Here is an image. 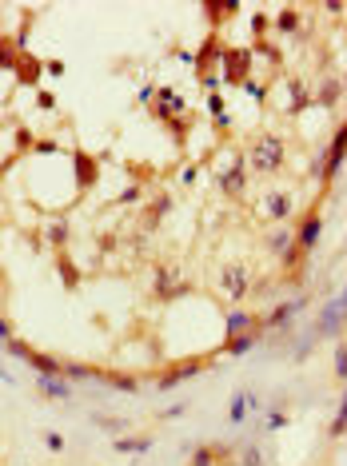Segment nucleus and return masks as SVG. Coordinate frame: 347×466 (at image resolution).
Listing matches in <instances>:
<instances>
[{
  "label": "nucleus",
  "instance_id": "50",
  "mask_svg": "<svg viewBox=\"0 0 347 466\" xmlns=\"http://www.w3.org/2000/svg\"><path fill=\"white\" fill-rule=\"evenodd\" d=\"M343 84H347V80H343Z\"/></svg>",
  "mask_w": 347,
  "mask_h": 466
},
{
  "label": "nucleus",
  "instance_id": "1",
  "mask_svg": "<svg viewBox=\"0 0 347 466\" xmlns=\"http://www.w3.org/2000/svg\"><path fill=\"white\" fill-rule=\"evenodd\" d=\"M252 60L255 52L247 48V44H224V60H220V68H224V84H232V88H244L247 80H252Z\"/></svg>",
  "mask_w": 347,
  "mask_h": 466
},
{
  "label": "nucleus",
  "instance_id": "13",
  "mask_svg": "<svg viewBox=\"0 0 347 466\" xmlns=\"http://www.w3.org/2000/svg\"><path fill=\"white\" fill-rule=\"evenodd\" d=\"M204 16H208V24H212V28H220V24H228L232 16H240V4H235V0H208V4H204Z\"/></svg>",
  "mask_w": 347,
  "mask_h": 466
},
{
  "label": "nucleus",
  "instance_id": "26",
  "mask_svg": "<svg viewBox=\"0 0 347 466\" xmlns=\"http://www.w3.org/2000/svg\"><path fill=\"white\" fill-rule=\"evenodd\" d=\"M304 303H307V299H292V303H279L276 311L267 315V319H264V323H260V327H284L287 319H292V315H296V311H299V307H304Z\"/></svg>",
  "mask_w": 347,
  "mask_h": 466
},
{
  "label": "nucleus",
  "instance_id": "44",
  "mask_svg": "<svg viewBox=\"0 0 347 466\" xmlns=\"http://www.w3.org/2000/svg\"><path fill=\"white\" fill-rule=\"evenodd\" d=\"M44 443H48V450H64V438H60V435H52V430L44 435Z\"/></svg>",
  "mask_w": 347,
  "mask_h": 466
},
{
  "label": "nucleus",
  "instance_id": "31",
  "mask_svg": "<svg viewBox=\"0 0 347 466\" xmlns=\"http://www.w3.org/2000/svg\"><path fill=\"white\" fill-rule=\"evenodd\" d=\"M299 9H279V16H276V28L279 32H299Z\"/></svg>",
  "mask_w": 347,
  "mask_h": 466
},
{
  "label": "nucleus",
  "instance_id": "19",
  "mask_svg": "<svg viewBox=\"0 0 347 466\" xmlns=\"http://www.w3.org/2000/svg\"><path fill=\"white\" fill-rule=\"evenodd\" d=\"M224 327H228V339H232V335H247V331H264V327L255 323L247 311H228Z\"/></svg>",
  "mask_w": 347,
  "mask_h": 466
},
{
  "label": "nucleus",
  "instance_id": "43",
  "mask_svg": "<svg viewBox=\"0 0 347 466\" xmlns=\"http://www.w3.org/2000/svg\"><path fill=\"white\" fill-rule=\"evenodd\" d=\"M168 207H172V200H168V195H160V200H156V207H152V215L160 220V215H168Z\"/></svg>",
  "mask_w": 347,
  "mask_h": 466
},
{
  "label": "nucleus",
  "instance_id": "22",
  "mask_svg": "<svg viewBox=\"0 0 347 466\" xmlns=\"http://www.w3.org/2000/svg\"><path fill=\"white\" fill-rule=\"evenodd\" d=\"M255 343H260V331L232 335V339H224V355H247V351H252Z\"/></svg>",
  "mask_w": 347,
  "mask_h": 466
},
{
  "label": "nucleus",
  "instance_id": "20",
  "mask_svg": "<svg viewBox=\"0 0 347 466\" xmlns=\"http://www.w3.org/2000/svg\"><path fill=\"white\" fill-rule=\"evenodd\" d=\"M56 271H60V279H64V287H68V291H76V287H80V271H76V264H72L68 251H56Z\"/></svg>",
  "mask_w": 347,
  "mask_h": 466
},
{
  "label": "nucleus",
  "instance_id": "47",
  "mask_svg": "<svg viewBox=\"0 0 347 466\" xmlns=\"http://www.w3.org/2000/svg\"><path fill=\"white\" fill-rule=\"evenodd\" d=\"M0 379H4V383H16V379H12L9 371H4V367H0Z\"/></svg>",
  "mask_w": 347,
  "mask_h": 466
},
{
  "label": "nucleus",
  "instance_id": "37",
  "mask_svg": "<svg viewBox=\"0 0 347 466\" xmlns=\"http://www.w3.org/2000/svg\"><path fill=\"white\" fill-rule=\"evenodd\" d=\"M4 351H9V355H16V359H28L32 347H28V343H21V339H9V343H4Z\"/></svg>",
  "mask_w": 347,
  "mask_h": 466
},
{
  "label": "nucleus",
  "instance_id": "27",
  "mask_svg": "<svg viewBox=\"0 0 347 466\" xmlns=\"http://www.w3.org/2000/svg\"><path fill=\"white\" fill-rule=\"evenodd\" d=\"M36 386H41V395H48V399H72V386L64 383V379H36Z\"/></svg>",
  "mask_w": 347,
  "mask_h": 466
},
{
  "label": "nucleus",
  "instance_id": "24",
  "mask_svg": "<svg viewBox=\"0 0 347 466\" xmlns=\"http://www.w3.org/2000/svg\"><path fill=\"white\" fill-rule=\"evenodd\" d=\"M339 96H343V80H324V84H319L316 104H319V108H327V112H331V108L339 104Z\"/></svg>",
  "mask_w": 347,
  "mask_h": 466
},
{
  "label": "nucleus",
  "instance_id": "48",
  "mask_svg": "<svg viewBox=\"0 0 347 466\" xmlns=\"http://www.w3.org/2000/svg\"><path fill=\"white\" fill-rule=\"evenodd\" d=\"M12 163V160H9ZM9 163H0V180H4V172H9Z\"/></svg>",
  "mask_w": 347,
  "mask_h": 466
},
{
  "label": "nucleus",
  "instance_id": "40",
  "mask_svg": "<svg viewBox=\"0 0 347 466\" xmlns=\"http://www.w3.org/2000/svg\"><path fill=\"white\" fill-rule=\"evenodd\" d=\"M32 152H36V156H52V152H60V143H56V140H36Z\"/></svg>",
  "mask_w": 347,
  "mask_h": 466
},
{
  "label": "nucleus",
  "instance_id": "46",
  "mask_svg": "<svg viewBox=\"0 0 347 466\" xmlns=\"http://www.w3.org/2000/svg\"><path fill=\"white\" fill-rule=\"evenodd\" d=\"M9 339H12V327H9V323H4V319H0V347L9 343Z\"/></svg>",
  "mask_w": 347,
  "mask_h": 466
},
{
  "label": "nucleus",
  "instance_id": "16",
  "mask_svg": "<svg viewBox=\"0 0 347 466\" xmlns=\"http://www.w3.org/2000/svg\"><path fill=\"white\" fill-rule=\"evenodd\" d=\"M176 295H180V271L160 267L156 271V299H176Z\"/></svg>",
  "mask_w": 347,
  "mask_h": 466
},
{
  "label": "nucleus",
  "instance_id": "38",
  "mask_svg": "<svg viewBox=\"0 0 347 466\" xmlns=\"http://www.w3.org/2000/svg\"><path fill=\"white\" fill-rule=\"evenodd\" d=\"M16 148H21V152H32V148H36V140H32L28 128H16Z\"/></svg>",
  "mask_w": 347,
  "mask_h": 466
},
{
  "label": "nucleus",
  "instance_id": "25",
  "mask_svg": "<svg viewBox=\"0 0 347 466\" xmlns=\"http://www.w3.org/2000/svg\"><path fill=\"white\" fill-rule=\"evenodd\" d=\"M100 383H108V386H116V391H128V395H136L140 391V383H136L132 375H124V371H100Z\"/></svg>",
  "mask_w": 347,
  "mask_h": 466
},
{
  "label": "nucleus",
  "instance_id": "30",
  "mask_svg": "<svg viewBox=\"0 0 347 466\" xmlns=\"http://www.w3.org/2000/svg\"><path fill=\"white\" fill-rule=\"evenodd\" d=\"M44 239H48V247H56V251H64V244H68V223H52L48 232H44Z\"/></svg>",
  "mask_w": 347,
  "mask_h": 466
},
{
  "label": "nucleus",
  "instance_id": "4",
  "mask_svg": "<svg viewBox=\"0 0 347 466\" xmlns=\"http://www.w3.org/2000/svg\"><path fill=\"white\" fill-rule=\"evenodd\" d=\"M347 160V120L336 128V136H331V143H327V152H324V172H319V180L331 183L339 175V168H343Z\"/></svg>",
  "mask_w": 347,
  "mask_h": 466
},
{
  "label": "nucleus",
  "instance_id": "45",
  "mask_svg": "<svg viewBox=\"0 0 347 466\" xmlns=\"http://www.w3.org/2000/svg\"><path fill=\"white\" fill-rule=\"evenodd\" d=\"M267 426H272V430H279V426H287V415H284V411H276V415L267 418Z\"/></svg>",
  "mask_w": 347,
  "mask_h": 466
},
{
  "label": "nucleus",
  "instance_id": "7",
  "mask_svg": "<svg viewBox=\"0 0 347 466\" xmlns=\"http://www.w3.org/2000/svg\"><path fill=\"white\" fill-rule=\"evenodd\" d=\"M343 323H347V307L339 303V299H331V303L319 311V319H316V335L319 339H339Z\"/></svg>",
  "mask_w": 347,
  "mask_h": 466
},
{
  "label": "nucleus",
  "instance_id": "23",
  "mask_svg": "<svg viewBox=\"0 0 347 466\" xmlns=\"http://www.w3.org/2000/svg\"><path fill=\"white\" fill-rule=\"evenodd\" d=\"M232 455V446H200L192 455V466H220V458Z\"/></svg>",
  "mask_w": 347,
  "mask_h": 466
},
{
  "label": "nucleus",
  "instance_id": "29",
  "mask_svg": "<svg viewBox=\"0 0 347 466\" xmlns=\"http://www.w3.org/2000/svg\"><path fill=\"white\" fill-rule=\"evenodd\" d=\"M116 450H124V455H144V450H152V438H116Z\"/></svg>",
  "mask_w": 347,
  "mask_h": 466
},
{
  "label": "nucleus",
  "instance_id": "12",
  "mask_svg": "<svg viewBox=\"0 0 347 466\" xmlns=\"http://www.w3.org/2000/svg\"><path fill=\"white\" fill-rule=\"evenodd\" d=\"M21 56H24V44L16 36H9V32H0V72H16Z\"/></svg>",
  "mask_w": 347,
  "mask_h": 466
},
{
  "label": "nucleus",
  "instance_id": "2",
  "mask_svg": "<svg viewBox=\"0 0 347 466\" xmlns=\"http://www.w3.org/2000/svg\"><path fill=\"white\" fill-rule=\"evenodd\" d=\"M284 156H287V148H284V140H279V136H260V140H255V148H252V163H255V172H260V175L279 172Z\"/></svg>",
  "mask_w": 347,
  "mask_h": 466
},
{
  "label": "nucleus",
  "instance_id": "6",
  "mask_svg": "<svg viewBox=\"0 0 347 466\" xmlns=\"http://www.w3.org/2000/svg\"><path fill=\"white\" fill-rule=\"evenodd\" d=\"M319 232H324V220H319L316 207H307L304 220H299V227H296V244H292V247H296L299 255H307L311 247L319 244Z\"/></svg>",
  "mask_w": 347,
  "mask_h": 466
},
{
  "label": "nucleus",
  "instance_id": "41",
  "mask_svg": "<svg viewBox=\"0 0 347 466\" xmlns=\"http://www.w3.org/2000/svg\"><path fill=\"white\" fill-rule=\"evenodd\" d=\"M36 104H41L44 112H52V108H56V96H52V92H44V88H41V92H36Z\"/></svg>",
  "mask_w": 347,
  "mask_h": 466
},
{
  "label": "nucleus",
  "instance_id": "28",
  "mask_svg": "<svg viewBox=\"0 0 347 466\" xmlns=\"http://www.w3.org/2000/svg\"><path fill=\"white\" fill-rule=\"evenodd\" d=\"M100 371H96L92 363H64V379L68 383H84V379H96Z\"/></svg>",
  "mask_w": 347,
  "mask_h": 466
},
{
  "label": "nucleus",
  "instance_id": "33",
  "mask_svg": "<svg viewBox=\"0 0 347 466\" xmlns=\"http://www.w3.org/2000/svg\"><path fill=\"white\" fill-rule=\"evenodd\" d=\"M331 438H339V435H347V391H343V403H339V415H336V423H331V430H327Z\"/></svg>",
  "mask_w": 347,
  "mask_h": 466
},
{
  "label": "nucleus",
  "instance_id": "14",
  "mask_svg": "<svg viewBox=\"0 0 347 466\" xmlns=\"http://www.w3.org/2000/svg\"><path fill=\"white\" fill-rule=\"evenodd\" d=\"M247 267H228L224 271V291H228V299H232V303H240V299H244L247 295Z\"/></svg>",
  "mask_w": 347,
  "mask_h": 466
},
{
  "label": "nucleus",
  "instance_id": "34",
  "mask_svg": "<svg viewBox=\"0 0 347 466\" xmlns=\"http://www.w3.org/2000/svg\"><path fill=\"white\" fill-rule=\"evenodd\" d=\"M336 379H347V339L336 343Z\"/></svg>",
  "mask_w": 347,
  "mask_h": 466
},
{
  "label": "nucleus",
  "instance_id": "49",
  "mask_svg": "<svg viewBox=\"0 0 347 466\" xmlns=\"http://www.w3.org/2000/svg\"><path fill=\"white\" fill-rule=\"evenodd\" d=\"M339 303H343V307H347V287H343V295H339Z\"/></svg>",
  "mask_w": 347,
  "mask_h": 466
},
{
  "label": "nucleus",
  "instance_id": "3",
  "mask_svg": "<svg viewBox=\"0 0 347 466\" xmlns=\"http://www.w3.org/2000/svg\"><path fill=\"white\" fill-rule=\"evenodd\" d=\"M204 367H212V355H192V359H180V363H172L168 371L160 375V391H172L176 383H184V379H196Z\"/></svg>",
  "mask_w": 347,
  "mask_h": 466
},
{
  "label": "nucleus",
  "instance_id": "10",
  "mask_svg": "<svg viewBox=\"0 0 347 466\" xmlns=\"http://www.w3.org/2000/svg\"><path fill=\"white\" fill-rule=\"evenodd\" d=\"M220 188H224L228 195H244V188H247L244 156H232V168H228V172H220Z\"/></svg>",
  "mask_w": 347,
  "mask_h": 466
},
{
  "label": "nucleus",
  "instance_id": "17",
  "mask_svg": "<svg viewBox=\"0 0 347 466\" xmlns=\"http://www.w3.org/2000/svg\"><path fill=\"white\" fill-rule=\"evenodd\" d=\"M156 96H160V104L152 108V116H156V120H172V112H180V108H184V100H180V96H176V92L168 88V84H164V88L156 92Z\"/></svg>",
  "mask_w": 347,
  "mask_h": 466
},
{
  "label": "nucleus",
  "instance_id": "18",
  "mask_svg": "<svg viewBox=\"0 0 347 466\" xmlns=\"http://www.w3.org/2000/svg\"><path fill=\"white\" fill-rule=\"evenodd\" d=\"M292 192H272L264 200V215H272V220H287V215H292Z\"/></svg>",
  "mask_w": 347,
  "mask_h": 466
},
{
  "label": "nucleus",
  "instance_id": "35",
  "mask_svg": "<svg viewBox=\"0 0 347 466\" xmlns=\"http://www.w3.org/2000/svg\"><path fill=\"white\" fill-rule=\"evenodd\" d=\"M252 52H260V56H264V60H272V64L284 60V56H279V48H276V44H267V40H255V48H252Z\"/></svg>",
  "mask_w": 347,
  "mask_h": 466
},
{
  "label": "nucleus",
  "instance_id": "36",
  "mask_svg": "<svg viewBox=\"0 0 347 466\" xmlns=\"http://www.w3.org/2000/svg\"><path fill=\"white\" fill-rule=\"evenodd\" d=\"M267 28H272V21H267L264 12H255V16H252V32H255V40H267Z\"/></svg>",
  "mask_w": 347,
  "mask_h": 466
},
{
  "label": "nucleus",
  "instance_id": "15",
  "mask_svg": "<svg viewBox=\"0 0 347 466\" xmlns=\"http://www.w3.org/2000/svg\"><path fill=\"white\" fill-rule=\"evenodd\" d=\"M284 88H287V96H292V100H287V116H299V112H304L307 104H311V96H307L304 80H296V76H287V80H284Z\"/></svg>",
  "mask_w": 347,
  "mask_h": 466
},
{
  "label": "nucleus",
  "instance_id": "39",
  "mask_svg": "<svg viewBox=\"0 0 347 466\" xmlns=\"http://www.w3.org/2000/svg\"><path fill=\"white\" fill-rule=\"evenodd\" d=\"M240 455H244V466H264V455H260V446H244Z\"/></svg>",
  "mask_w": 347,
  "mask_h": 466
},
{
  "label": "nucleus",
  "instance_id": "21",
  "mask_svg": "<svg viewBox=\"0 0 347 466\" xmlns=\"http://www.w3.org/2000/svg\"><path fill=\"white\" fill-rule=\"evenodd\" d=\"M252 406H255V395H252V391H235V395H232V411H228V418H232V423H244V418L252 415Z\"/></svg>",
  "mask_w": 347,
  "mask_h": 466
},
{
  "label": "nucleus",
  "instance_id": "11",
  "mask_svg": "<svg viewBox=\"0 0 347 466\" xmlns=\"http://www.w3.org/2000/svg\"><path fill=\"white\" fill-rule=\"evenodd\" d=\"M24 363H28L41 379H64V363H60L56 355H44V351H28V359H24Z\"/></svg>",
  "mask_w": 347,
  "mask_h": 466
},
{
  "label": "nucleus",
  "instance_id": "5",
  "mask_svg": "<svg viewBox=\"0 0 347 466\" xmlns=\"http://www.w3.org/2000/svg\"><path fill=\"white\" fill-rule=\"evenodd\" d=\"M220 60H224V44H220V36L212 32V36L200 44V52L192 56V68H196V76H200V84L212 80V68H220Z\"/></svg>",
  "mask_w": 347,
  "mask_h": 466
},
{
  "label": "nucleus",
  "instance_id": "8",
  "mask_svg": "<svg viewBox=\"0 0 347 466\" xmlns=\"http://www.w3.org/2000/svg\"><path fill=\"white\" fill-rule=\"evenodd\" d=\"M72 168H76V183H80V192L96 188V180H100V160H96L92 152L76 148V152H72Z\"/></svg>",
  "mask_w": 347,
  "mask_h": 466
},
{
  "label": "nucleus",
  "instance_id": "9",
  "mask_svg": "<svg viewBox=\"0 0 347 466\" xmlns=\"http://www.w3.org/2000/svg\"><path fill=\"white\" fill-rule=\"evenodd\" d=\"M12 76H16V84H21V88H36V84H41V76H44V60H41V56H32V52H24Z\"/></svg>",
  "mask_w": 347,
  "mask_h": 466
},
{
  "label": "nucleus",
  "instance_id": "42",
  "mask_svg": "<svg viewBox=\"0 0 347 466\" xmlns=\"http://www.w3.org/2000/svg\"><path fill=\"white\" fill-rule=\"evenodd\" d=\"M244 88H247V92H252L255 100H267V88H264V84H255V80H247V84H244Z\"/></svg>",
  "mask_w": 347,
  "mask_h": 466
},
{
  "label": "nucleus",
  "instance_id": "32",
  "mask_svg": "<svg viewBox=\"0 0 347 466\" xmlns=\"http://www.w3.org/2000/svg\"><path fill=\"white\" fill-rule=\"evenodd\" d=\"M292 244H296V235H287V232H279V235H272V239H267V247H272V251H276L279 259H284V255L292 251Z\"/></svg>",
  "mask_w": 347,
  "mask_h": 466
}]
</instances>
